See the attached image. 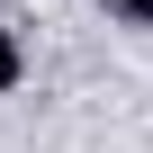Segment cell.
Instances as JSON below:
<instances>
[{
  "label": "cell",
  "instance_id": "cell-1",
  "mask_svg": "<svg viewBox=\"0 0 153 153\" xmlns=\"http://www.w3.org/2000/svg\"><path fill=\"white\" fill-rule=\"evenodd\" d=\"M18 72H27V54H18V36L0 27V90H18Z\"/></svg>",
  "mask_w": 153,
  "mask_h": 153
},
{
  "label": "cell",
  "instance_id": "cell-2",
  "mask_svg": "<svg viewBox=\"0 0 153 153\" xmlns=\"http://www.w3.org/2000/svg\"><path fill=\"white\" fill-rule=\"evenodd\" d=\"M117 9V27H153V0H108Z\"/></svg>",
  "mask_w": 153,
  "mask_h": 153
}]
</instances>
